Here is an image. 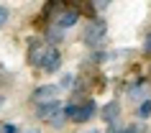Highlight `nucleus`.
I'll return each mask as SVG.
<instances>
[{
  "instance_id": "nucleus-1",
  "label": "nucleus",
  "mask_w": 151,
  "mask_h": 133,
  "mask_svg": "<svg viewBox=\"0 0 151 133\" xmlns=\"http://www.w3.org/2000/svg\"><path fill=\"white\" fill-rule=\"evenodd\" d=\"M64 113H67V118H69V120H74V123H87L90 118L97 113V105H95V100H85L82 105L69 102V105L64 108Z\"/></svg>"
},
{
  "instance_id": "nucleus-2",
  "label": "nucleus",
  "mask_w": 151,
  "mask_h": 133,
  "mask_svg": "<svg viewBox=\"0 0 151 133\" xmlns=\"http://www.w3.org/2000/svg\"><path fill=\"white\" fill-rule=\"evenodd\" d=\"M105 33H108V26H105V21L97 18V21H92V23L87 26V31H85V44L92 46V49L100 46V44L105 41Z\"/></svg>"
},
{
  "instance_id": "nucleus-3",
  "label": "nucleus",
  "mask_w": 151,
  "mask_h": 133,
  "mask_svg": "<svg viewBox=\"0 0 151 133\" xmlns=\"http://www.w3.org/2000/svg\"><path fill=\"white\" fill-rule=\"evenodd\" d=\"M62 110H64V105H62V100L56 97V100H51V102H41V105H36V115H39L41 120H51V118H56Z\"/></svg>"
},
{
  "instance_id": "nucleus-4",
  "label": "nucleus",
  "mask_w": 151,
  "mask_h": 133,
  "mask_svg": "<svg viewBox=\"0 0 151 133\" xmlns=\"http://www.w3.org/2000/svg\"><path fill=\"white\" fill-rule=\"evenodd\" d=\"M56 95H59V85H41V87H36L33 90V102L36 105H41V102H51V100H56Z\"/></svg>"
},
{
  "instance_id": "nucleus-5",
  "label": "nucleus",
  "mask_w": 151,
  "mask_h": 133,
  "mask_svg": "<svg viewBox=\"0 0 151 133\" xmlns=\"http://www.w3.org/2000/svg\"><path fill=\"white\" fill-rule=\"evenodd\" d=\"M49 51H51V49H49L46 44H33L31 51H28V64H31V67H41V69H44V62H46Z\"/></svg>"
},
{
  "instance_id": "nucleus-6",
  "label": "nucleus",
  "mask_w": 151,
  "mask_h": 133,
  "mask_svg": "<svg viewBox=\"0 0 151 133\" xmlns=\"http://www.w3.org/2000/svg\"><path fill=\"white\" fill-rule=\"evenodd\" d=\"M77 21H80V13H77V10H72V8H67V10H62V13L56 16V28H59V31L72 28Z\"/></svg>"
},
{
  "instance_id": "nucleus-7",
  "label": "nucleus",
  "mask_w": 151,
  "mask_h": 133,
  "mask_svg": "<svg viewBox=\"0 0 151 133\" xmlns=\"http://www.w3.org/2000/svg\"><path fill=\"white\" fill-rule=\"evenodd\" d=\"M118 113H120V105H118L115 100H110V102H108V105H105L103 110H100V115H103V120H105L108 125H113V123H115Z\"/></svg>"
},
{
  "instance_id": "nucleus-8",
  "label": "nucleus",
  "mask_w": 151,
  "mask_h": 133,
  "mask_svg": "<svg viewBox=\"0 0 151 133\" xmlns=\"http://www.w3.org/2000/svg\"><path fill=\"white\" fill-rule=\"evenodd\" d=\"M59 67H62V54H59L56 49H51V51H49V56H46V62H44V72L54 74Z\"/></svg>"
},
{
  "instance_id": "nucleus-9",
  "label": "nucleus",
  "mask_w": 151,
  "mask_h": 133,
  "mask_svg": "<svg viewBox=\"0 0 151 133\" xmlns=\"http://www.w3.org/2000/svg\"><path fill=\"white\" fill-rule=\"evenodd\" d=\"M149 115H151V100H143L141 108H138V118H141V120H146Z\"/></svg>"
},
{
  "instance_id": "nucleus-10",
  "label": "nucleus",
  "mask_w": 151,
  "mask_h": 133,
  "mask_svg": "<svg viewBox=\"0 0 151 133\" xmlns=\"http://www.w3.org/2000/svg\"><path fill=\"white\" fill-rule=\"evenodd\" d=\"M62 39H64V36H62V31H59V28H51V31L46 33V41H49V44H59Z\"/></svg>"
},
{
  "instance_id": "nucleus-11",
  "label": "nucleus",
  "mask_w": 151,
  "mask_h": 133,
  "mask_svg": "<svg viewBox=\"0 0 151 133\" xmlns=\"http://www.w3.org/2000/svg\"><path fill=\"white\" fill-rule=\"evenodd\" d=\"M49 123L54 125V128H62V125L67 123V113H64V110H62V113H59V115H56V118H51V120H49Z\"/></svg>"
},
{
  "instance_id": "nucleus-12",
  "label": "nucleus",
  "mask_w": 151,
  "mask_h": 133,
  "mask_svg": "<svg viewBox=\"0 0 151 133\" xmlns=\"http://www.w3.org/2000/svg\"><path fill=\"white\" fill-rule=\"evenodd\" d=\"M108 56H110V54H105V51H100V49H95V51L90 54V59H92V62H97V64H100V62H105Z\"/></svg>"
},
{
  "instance_id": "nucleus-13",
  "label": "nucleus",
  "mask_w": 151,
  "mask_h": 133,
  "mask_svg": "<svg viewBox=\"0 0 151 133\" xmlns=\"http://www.w3.org/2000/svg\"><path fill=\"white\" fill-rule=\"evenodd\" d=\"M8 16H10V10L5 8V5H0V28L8 23Z\"/></svg>"
},
{
  "instance_id": "nucleus-14",
  "label": "nucleus",
  "mask_w": 151,
  "mask_h": 133,
  "mask_svg": "<svg viewBox=\"0 0 151 133\" xmlns=\"http://www.w3.org/2000/svg\"><path fill=\"white\" fill-rule=\"evenodd\" d=\"M74 85V74H64V79H62V87H72Z\"/></svg>"
},
{
  "instance_id": "nucleus-15",
  "label": "nucleus",
  "mask_w": 151,
  "mask_h": 133,
  "mask_svg": "<svg viewBox=\"0 0 151 133\" xmlns=\"http://www.w3.org/2000/svg\"><path fill=\"white\" fill-rule=\"evenodd\" d=\"M3 133H18V125H13V123H5V125H3Z\"/></svg>"
},
{
  "instance_id": "nucleus-16",
  "label": "nucleus",
  "mask_w": 151,
  "mask_h": 133,
  "mask_svg": "<svg viewBox=\"0 0 151 133\" xmlns=\"http://www.w3.org/2000/svg\"><path fill=\"white\" fill-rule=\"evenodd\" d=\"M143 51H146V54H151V33L143 39Z\"/></svg>"
},
{
  "instance_id": "nucleus-17",
  "label": "nucleus",
  "mask_w": 151,
  "mask_h": 133,
  "mask_svg": "<svg viewBox=\"0 0 151 133\" xmlns=\"http://www.w3.org/2000/svg\"><path fill=\"white\" fill-rule=\"evenodd\" d=\"M95 8H97V10H105V8H108V3H105V0H100V3H95Z\"/></svg>"
},
{
  "instance_id": "nucleus-18",
  "label": "nucleus",
  "mask_w": 151,
  "mask_h": 133,
  "mask_svg": "<svg viewBox=\"0 0 151 133\" xmlns=\"http://www.w3.org/2000/svg\"><path fill=\"white\" fill-rule=\"evenodd\" d=\"M3 102H5V97H3V95H0V108H3Z\"/></svg>"
},
{
  "instance_id": "nucleus-19",
  "label": "nucleus",
  "mask_w": 151,
  "mask_h": 133,
  "mask_svg": "<svg viewBox=\"0 0 151 133\" xmlns=\"http://www.w3.org/2000/svg\"><path fill=\"white\" fill-rule=\"evenodd\" d=\"M118 133H128V131H126V128H123V131H118Z\"/></svg>"
},
{
  "instance_id": "nucleus-20",
  "label": "nucleus",
  "mask_w": 151,
  "mask_h": 133,
  "mask_svg": "<svg viewBox=\"0 0 151 133\" xmlns=\"http://www.w3.org/2000/svg\"><path fill=\"white\" fill-rule=\"evenodd\" d=\"M28 133H41V131H28Z\"/></svg>"
},
{
  "instance_id": "nucleus-21",
  "label": "nucleus",
  "mask_w": 151,
  "mask_h": 133,
  "mask_svg": "<svg viewBox=\"0 0 151 133\" xmlns=\"http://www.w3.org/2000/svg\"><path fill=\"white\" fill-rule=\"evenodd\" d=\"M90 133H97V131H90Z\"/></svg>"
}]
</instances>
